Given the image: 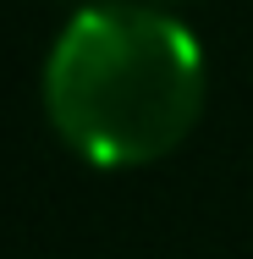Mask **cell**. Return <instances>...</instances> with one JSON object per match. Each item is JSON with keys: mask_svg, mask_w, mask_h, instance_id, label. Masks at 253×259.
<instances>
[{"mask_svg": "<svg viewBox=\"0 0 253 259\" xmlns=\"http://www.w3.org/2000/svg\"><path fill=\"white\" fill-rule=\"evenodd\" d=\"M198 105V45L182 22L154 11H83L44 61V110L55 133L105 171L171 155L193 133Z\"/></svg>", "mask_w": 253, "mask_h": 259, "instance_id": "1", "label": "cell"}]
</instances>
